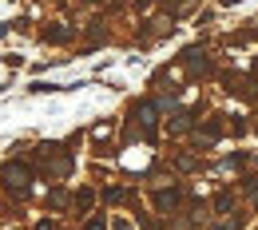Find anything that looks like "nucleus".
Listing matches in <instances>:
<instances>
[{"mask_svg":"<svg viewBox=\"0 0 258 230\" xmlns=\"http://www.w3.org/2000/svg\"><path fill=\"white\" fill-rule=\"evenodd\" d=\"M24 179H28V175H24V167H4V183H8V187L24 191Z\"/></svg>","mask_w":258,"mask_h":230,"instance_id":"f257e3e1","label":"nucleus"}]
</instances>
